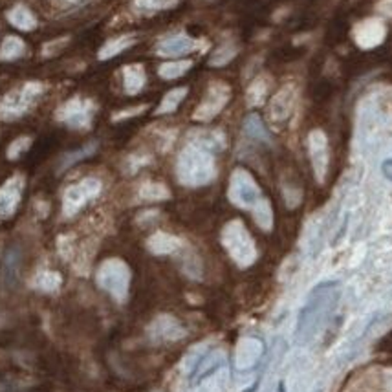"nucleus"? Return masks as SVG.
I'll list each match as a JSON object with an SVG mask.
<instances>
[{
    "label": "nucleus",
    "mask_w": 392,
    "mask_h": 392,
    "mask_svg": "<svg viewBox=\"0 0 392 392\" xmlns=\"http://www.w3.org/2000/svg\"><path fill=\"white\" fill-rule=\"evenodd\" d=\"M341 282L337 280H327L315 286L297 317V327H295V343L306 345L310 343L317 334L328 324L332 317L334 310L337 308V302L341 299Z\"/></svg>",
    "instance_id": "obj_1"
},
{
    "label": "nucleus",
    "mask_w": 392,
    "mask_h": 392,
    "mask_svg": "<svg viewBox=\"0 0 392 392\" xmlns=\"http://www.w3.org/2000/svg\"><path fill=\"white\" fill-rule=\"evenodd\" d=\"M178 180L184 186L200 187L206 186L215 178V160L211 151L200 145H189L180 152L176 165Z\"/></svg>",
    "instance_id": "obj_2"
},
{
    "label": "nucleus",
    "mask_w": 392,
    "mask_h": 392,
    "mask_svg": "<svg viewBox=\"0 0 392 392\" xmlns=\"http://www.w3.org/2000/svg\"><path fill=\"white\" fill-rule=\"evenodd\" d=\"M222 244L231 259L240 267H248L257 260V248L240 220H233L222 231Z\"/></svg>",
    "instance_id": "obj_3"
},
{
    "label": "nucleus",
    "mask_w": 392,
    "mask_h": 392,
    "mask_svg": "<svg viewBox=\"0 0 392 392\" xmlns=\"http://www.w3.org/2000/svg\"><path fill=\"white\" fill-rule=\"evenodd\" d=\"M95 280L101 290L110 293L117 302H125L130 288V270L123 260L107 259L101 263L95 273Z\"/></svg>",
    "instance_id": "obj_4"
},
{
    "label": "nucleus",
    "mask_w": 392,
    "mask_h": 392,
    "mask_svg": "<svg viewBox=\"0 0 392 392\" xmlns=\"http://www.w3.org/2000/svg\"><path fill=\"white\" fill-rule=\"evenodd\" d=\"M229 198L235 206L253 209L263 200V194L253 176L244 169H237L233 171L231 180H229Z\"/></svg>",
    "instance_id": "obj_5"
},
{
    "label": "nucleus",
    "mask_w": 392,
    "mask_h": 392,
    "mask_svg": "<svg viewBox=\"0 0 392 392\" xmlns=\"http://www.w3.org/2000/svg\"><path fill=\"white\" fill-rule=\"evenodd\" d=\"M101 193V181L97 178H85L70 186L63 196V213L65 216H73L81 211L83 207L88 206Z\"/></svg>",
    "instance_id": "obj_6"
},
{
    "label": "nucleus",
    "mask_w": 392,
    "mask_h": 392,
    "mask_svg": "<svg viewBox=\"0 0 392 392\" xmlns=\"http://www.w3.org/2000/svg\"><path fill=\"white\" fill-rule=\"evenodd\" d=\"M94 112L95 107L92 101L73 97V100L66 101V103L59 108L57 117H59L65 125H68L70 129H87L92 123Z\"/></svg>",
    "instance_id": "obj_7"
},
{
    "label": "nucleus",
    "mask_w": 392,
    "mask_h": 392,
    "mask_svg": "<svg viewBox=\"0 0 392 392\" xmlns=\"http://www.w3.org/2000/svg\"><path fill=\"white\" fill-rule=\"evenodd\" d=\"M229 101V88L222 83H215L211 85L207 95L203 97L202 105L196 108V112H194V120L198 121H209L216 116V114L226 107V103Z\"/></svg>",
    "instance_id": "obj_8"
},
{
    "label": "nucleus",
    "mask_w": 392,
    "mask_h": 392,
    "mask_svg": "<svg viewBox=\"0 0 392 392\" xmlns=\"http://www.w3.org/2000/svg\"><path fill=\"white\" fill-rule=\"evenodd\" d=\"M186 328L173 315H158L149 327V336L158 343L178 341L186 336Z\"/></svg>",
    "instance_id": "obj_9"
},
{
    "label": "nucleus",
    "mask_w": 392,
    "mask_h": 392,
    "mask_svg": "<svg viewBox=\"0 0 392 392\" xmlns=\"http://www.w3.org/2000/svg\"><path fill=\"white\" fill-rule=\"evenodd\" d=\"M263 354V341L257 339V337H244V339L238 341L237 350H235V366L238 371H248V369L259 363Z\"/></svg>",
    "instance_id": "obj_10"
},
{
    "label": "nucleus",
    "mask_w": 392,
    "mask_h": 392,
    "mask_svg": "<svg viewBox=\"0 0 392 392\" xmlns=\"http://www.w3.org/2000/svg\"><path fill=\"white\" fill-rule=\"evenodd\" d=\"M22 189H24V180L21 176H14L0 187V218H8L17 211Z\"/></svg>",
    "instance_id": "obj_11"
},
{
    "label": "nucleus",
    "mask_w": 392,
    "mask_h": 392,
    "mask_svg": "<svg viewBox=\"0 0 392 392\" xmlns=\"http://www.w3.org/2000/svg\"><path fill=\"white\" fill-rule=\"evenodd\" d=\"M308 145H310V156L315 169V176L323 181L328 169V143L324 134L321 130H314L310 134V138H308Z\"/></svg>",
    "instance_id": "obj_12"
},
{
    "label": "nucleus",
    "mask_w": 392,
    "mask_h": 392,
    "mask_svg": "<svg viewBox=\"0 0 392 392\" xmlns=\"http://www.w3.org/2000/svg\"><path fill=\"white\" fill-rule=\"evenodd\" d=\"M41 94V87H26L24 90L17 92V94H11L8 100L4 101V107H2V114L6 117H17L21 114H24L28 108L31 107V103L35 101V97Z\"/></svg>",
    "instance_id": "obj_13"
},
{
    "label": "nucleus",
    "mask_w": 392,
    "mask_h": 392,
    "mask_svg": "<svg viewBox=\"0 0 392 392\" xmlns=\"http://www.w3.org/2000/svg\"><path fill=\"white\" fill-rule=\"evenodd\" d=\"M196 50V41H193L187 35H173L167 37L158 46V53L161 57H181Z\"/></svg>",
    "instance_id": "obj_14"
},
{
    "label": "nucleus",
    "mask_w": 392,
    "mask_h": 392,
    "mask_svg": "<svg viewBox=\"0 0 392 392\" xmlns=\"http://www.w3.org/2000/svg\"><path fill=\"white\" fill-rule=\"evenodd\" d=\"M226 363V354L222 352V350H213V352L209 354H203L202 359L198 361V365H196V379H203L207 378L209 374H213V372H216L220 369V366H224Z\"/></svg>",
    "instance_id": "obj_15"
},
{
    "label": "nucleus",
    "mask_w": 392,
    "mask_h": 392,
    "mask_svg": "<svg viewBox=\"0 0 392 392\" xmlns=\"http://www.w3.org/2000/svg\"><path fill=\"white\" fill-rule=\"evenodd\" d=\"M149 248L156 255H169L180 248V240L173 235H167V233H156L154 237H151V240H149Z\"/></svg>",
    "instance_id": "obj_16"
},
{
    "label": "nucleus",
    "mask_w": 392,
    "mask_h": 392,
    "mask_svg": "<svg viewBox=\"0 0 392 392\" xmlns=\"http://www.w3.org/2000/svg\"><path fill=\"white\" fill-rule=\"evenodd\" d=\"M145 85V73L138 65L127 66L125 68V88L129 94H138Z\"/></svg>",
    "instance_id": "obj_17"
},
{
    "label": "nucleus",
    "mask_w": 392,
    "mask_h": 392,
    "mask_svg": "<svg viewBox=\"0 0 392 392\" xmlns=\"http://www.w3.org/2000/svg\"><path fill=\"white\" fill-rule=\"evenodd\" d=\"M60 282H63V279H60L59 273L46 270V272H41L39 275L35 277L33 286L37 290H41V292L52 293V292H57V290H59Z\"/></svg>",
    "instance_id": "obj_18"
},
{
    "label": "nucleus",
    "mask_w": 392,
    "mask_h": 392,
    "mask_svg": "<svg viewBox=\"0 0 392 392\" xmlns=\"http://www.w3.org/2000/svg\"><path fill=\"white\" fill-rule=\"evenodd\" d=\"M187 95V88L186 87H180V88H174V90L169 92L167 95H165L164 100H161V105L158 107V110L156 112L158 114H169V112H174L178 108V105L184 101V97Z\"/></svg>",
    "instance_id": "obj_19"
},
{
    "label": "nucleus",
    "mask_w": 392,
    "mask_h": 392,
    "mask_svg": "<svg viewBox=\"0 0 392 392\" xmlns=\"http://www.w3.org/2000/svg\"><path fill=\"white\" fill-rule=\"evenodd\" d=\"M253 211L255 220H257V224L260 226L263 229H266V231H270L273 226V213H272V207H270V202H267L266 198L260 200L257 206L251 209Z\"/></svg>",
    "instance_id": "obj_20"
},
{
    "label": "nucleus",
    "mask_w": 392,
    "mask_h": 392,
    "mask_svg": "<svg viewBox=\"0 0 392 392\" xmlns=\"http://www.w3.org/2000/svg\"><path fill=\"white\" fill-rule=\"evenodd\" d=\"M244 130L250 138L259 139V142H270V134H267L266 127H264L263 120L259 116H250L244 123Z\"/></svg>",
    "instance_id": "obj_21"
},
{
    "label": "nucleus",
    "mask_w": 392,
    "mask_h": 392,
    "mask_svg": "<svg viewBox=\"0 0 392 392\" xmlns=\"http://www.w3.org/2000/svg\"><path fill=\"white\" fill-rule=\"evenodd\" d=\"M95 149H97V143H88V145L81 147V149H78V151L68 152V154H65V158H63L60 169H63V171H66V169H70L72 165L79 164L81 160H85V158H88V156L94 154Z\"/></svg>",
    "instance_id": "obj_22"
},
{
    "label": "nucleus",
    "mask_w": 392,
    "mask_h": 392,
    "mask_svg": "<svg viewBox=\"0 0 392 392\" xmlns=\"http://www.w3.org/2000/svg\"><path fill=\"white\" fill-rule=\"evenodd\" d=\"M132 43H134L132 37H120V39L110 41V43H107L103 48H101L100 59L107 60V59H110V57H116L117 53H121L123 50H127V48H129Z\"/></svg>",
    "instance_id": "obj_23"
},
{
    "label": "nucleus",
    "mask_w": 392,
    "mask_h": 392,
    "mask_svg": "<svg viewBox=\"0 0 392 392\" xmlns=\"http://www.w3.org/2000/svg\"><path fill=\"white\" fill-rule=\"evenodd\" d=\"M191 68V60H171L160 66V75L164 79L180 78Z\"/></svg>",
    "instance_id": "obj_24"
},
{
    "label": "nucleus",
    "mask_w": 392,
    "mask_h": 392,
    "mask_svg": "<svg viewBox=\"0 0 392 392\" xmlns=\"http://www.w3.org/2000/svg\"><path fill=\"white\" fill-rule=\"evenodd\" d=\"M9 18L21 30H31V28H35V17L26 8H17L15 11H11Z\"/></svg>",
    "instance_id": "obj_25"
},
{
    "label": "nucleus",
    "mask_w": 392,
    "mask_h": 392,
    "mask_svg": "<svg viewBox=\"0 0 392 392\" xmlns=\"http://www.w3.org/2000/svg\"><path fill=\"white\" fill-rule=\"evenodd\" d=\"M24 52V44H22L21 39H15V37H9V39L4 41V46L0 50V57L4 60H11L15 57H18Z\"/></svg>",
    "instance_id": "obj_26"
},
{
    "label": "nucleus",
    "mask_w": 392,
    "mask_h": 392,
    "mask_svg": "<svg viewBox=\"0 0 392 392\" xmlns=\"http://www.w3.org/2000/svg\"><path fill=\"white\" fill-rule=\"evenodd\" d=\"M142 196L145 200H164L169 196V191L160 184H147L142 189Z\"/></svg>",
    "instance_id": "obj_27"
},
{
    "label": "nucleus",
    "mask_w": 392,
    "mask_h": 392,
    "mask_svg": "<svg viewBox=\"0 0 392 392\" xmlns=\"http://www.w3.org/2000/svg\"><path fill=\"white\" fill-rule=\"evenodd\" d=\"M17 270H18V257L11 251V253L6 257V266H4V277L6 280H15V277H17Z\"/></svg>",
    "instance_id": "obj_28"
},
{
    "label": "nucleus",
    "mask_w": 392,
    "mask_h": 392,
    "mask_svg": "<svg viewBox=\"0 0 392 392\" xmlns=\"http://www.w3.org/2000/svg\"><path fill=\"white\" fill-rule=\"evenodd\" d=\"M176 0H136V6L142 9H164L173 6Z\"/></svg>",
    "instance_id": "obj_29"
},
{
    "label": "nucleus",
    "mask_w": 392,
    "mask_h": 392,
    "mask_svg": "<svg viewBox=\"0 0 392 392\" xmlns=\"http://www.w3.org/2000/svg\"><path fill=\"white\" fill-rule=\"evenodd\" d=\"M237 53V50L235 48H229V46H224V48H220L218 52L213 55L211 59V65L218 66V65H226L228 60H231V57Z\"/></svg>",
    "instance_id": "obj_30"
},
{
    "label": "nucleus",
    "mask_w": 392,
    "mask_h": 392,
    "mask_svg": "<svg viewBox=\"0 0 392 392\" xmlns=\"http://www.w3.org/2000/svg\"><path fill=\"white\" fill-rule=\"evenodd\" d=\"M31 145L30 138H21L14 143V145L9 147V158H18L24 151H28V147Z\"/></svg>",
    "instance_id": "obj_31"
},
{
    "label": "nucleus",
    "mask_w": 392,
    "mask_h": 392,
    "mask_svg": "<svg viewBox=\"0 0 392 392\" xmlns=\"http://www.w3.org/2000/svg\"><path fill=\"white\" fill-rule=\"evenodd\" d=\"M381 171H383L385 176L392 181V160H387L383 165H381Z\"/></svg>",
    "instance_id": "obj_32"
},
{
    "label": "nucleus",
    "mask_w": 392,
    "mask_h": 392,
    "mask_svg": "<svg viewBox=\"0 0 392 392\" xmlns=\"http://www.w3.org/2000/svg\"><path fill=\"white\" fill-rule=\"evenodd\" d=\"M385 388L387 392H392V369L385 371Z\"/></svg>",
    "instance_id": "obj_33"
}]
</instances>
